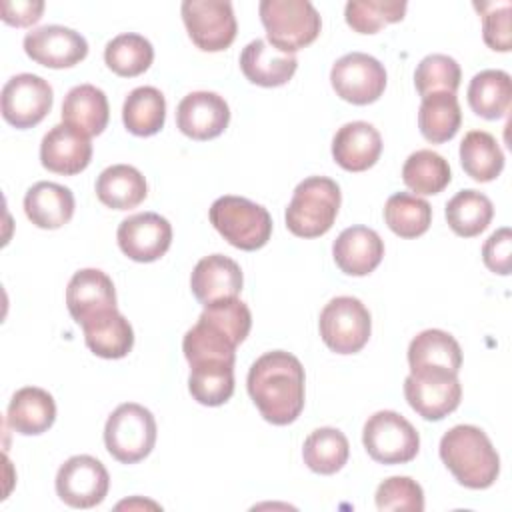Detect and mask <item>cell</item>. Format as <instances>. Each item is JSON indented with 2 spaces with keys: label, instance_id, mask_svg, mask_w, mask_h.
I'll list each match as a JSON object with an SVG mask.
<instances>
[{
  "label": "cell",
  "instance_id": "28",
  "mask_svg": "<svg viewBox=\"0 0 512 512\" xmlns=\"http://www.w3.org/2000/svg\"><path fill=\"white\" fill-rule=\"evenodd\" d=\"M148 194V184L142 172L130 164H114L96 178L98 200L114 210L136 208Z\"/></svg>",
  "mask_w": 512,
  "mask_h": 512
},
{
  "label": "cell",
  "instance_id": "41",
  "mask_svg": "<svg viewBox=\"0 0 512 512\" xmlns=\"http://www.w3.org/2000/svg\"><path fill=\"white\" fill-rule=\"evenodd\" d=\"M460 66L452 56L446 54H428L420 60L414 72V84L422 98L436 94V92H448L456 94L460 86Z\"/></svg>",
  "mask_w": 512,
  "mask_h": 512
},
{
  "label": "cell",
  "instance_id": "36",
  "mask_svg": "<svg viewBox=\"0 0 512 512\" xmlns=\"http://www.w3.org/2000/svg\"><path fill=\"white\" fill-rule=\"evenodd\" d=\"M188 390L198 404L222 406L234 394V364H228V362L190 364Z\"/></svg>",
  "mask_w": 512,
  "mask_h": 512
},
{
  "label": "cell",
  "instance_id": "22",
  "mask_svg": "<svg viewBox=\"0 0 512 512\" xmlns=\"http://www.w3.org/2000/svg\"><path fill=\"white\" fill-rule=\"evenodd\" d=\"M298 60L294 54H284L270 46L266 40H252L240 54L242 74L258 86L276 88L284 86L296 72Z\"/></svg>",
  "mask_w": 512,
  "mask_h": 512
},
{
  "label": "cell",
  "instance_id": "35",
  "mask_svg": "<svg viewBox=\"0 0 512 512\" xmlns=\"http://www.w3.org/2000/svg\"><path fill=\"white\" fill-rule=\"evenodd\" d=\"M350 444L338 428H318L304 440V464L316 474H336L348 462Z\"/></svg>",
  "mask_w": 512,
  "mask_h": 512
},
{
  "label": "cell",
  "instance_id": "46",
  "mask_svg": "<svg viewBox=\"0 0 512 512\" xmlns=\"http://www.w3.org/2000/svg\"><path fill=\"white\" fill-rule=\"evenodd\" d=\"M44 2L42 0H4L2 2V20L10 26L24 28L36 24L42 18Z\"/></svg>",
  "mask_w": 512,
  "mask_h": 512
},
{
  "label": "cell",
  "instance_id": "11",
  "mask_svg": "<svg viewBox=\"0 0 512 512\" xmlns=\"http://www.w3.org/2000/svg\"><path fill=\"white\" fill-rule=\"evenodd\" d=\"M330 82L342 100L356 106H366L384 94L386 70L374 56L350 52L334 62Z\"/></svg>",
  "mask_w": 512,
  "mask_h": 512
},
{
  "label": "cell",
  "instance_id": "37",
  "mask_svg": "<svg viewBox=\"0 0 512 512\" xmlns=\"http://www.w3.org/2000/svg\"><path fill=\"white\" fill-rule=\"evenodd\" d=\"M402 180L416 196L440 194L452 180L450 164L434 150H416L402 166Z\"/></svg>",
  "mask_w": 512,
  "mask_h": 512
},
{
  "label": "cell",
  "instance_id": "29",
  "mask_svg": "<svg viewBox=\"0 0 512 512\" xmlns=\"http://www.w3.org/2000/svg\"><path fill=\"white\" fill-rule=\"evenodd\" d=\"M512 100V80L504 70H482L468 86V104L474 114L486 120L506 116Z\"/></svg>",
  "mask_w": 512,
  "mask_h": 512
},
{
  "label": "cell",
  "instance_id": "25",
  "mask_svg": "<svg viewBox=\"0 0 512 512\" xmlns=\"http://www.w3.org/2000/svg\"><path fill=\"white\" fill-rule=\"evenodd\" d=\"M108 118V98L100 88L92 84L74 86L62 102L64 124L80 130L88 138L102 134L108 124Z\"/></svg>",
  "mask_w": 512,
  "mask_h": 512
},
{
  "label": "cell",
  "instance_id": "13",
  "mask_svg": "<svg viewBox=\"0 0 512 512\" xmlns=\"http://www.w3.org/2000/svg\"><path fill=\"white\" fill-rule=\"evenodd\" d=\"M52 86L36 74H16L2 88V116L20 130L40 124L52 108Z\"/></svg>",
  "mask_w": 512,
  "mask_h": 512
},
{
  "label": "cell",
  "instance_id": "24",
  "mask_svg": "<svg viewBox=\"0 0 512 512\" xmlns=\"http://www.w3.org/2000/svg\"><path fill=\"white\" fill-rule=\"evenodd\" d=\"M24 212L38 228H62L74 214V194L56 182H36L24 196Z\"/></svg>",
  "mask_w": 512,
  "mask_h": 512
},
{
  "label": "cell",
  "instance_id": "39",
  "mask_svg": "<svg viewBox=\"0 0 512 512\" xmlns=\"http://www.w3.org/2000/svg\"><path fill=\"white\" fill-rule=\"evenodd\" d=\"M152 60H154V48L150 40L134 32H124L114 36L104 48L106 66L122 78L140 76L150 68Z\"/></svg>",
  "mask_w": 512,
  "mask_h": 512
},
{
  "label": "cell",
  "instance_id": "14",
  "mask_svg": "<svg viewBox=\"0 0 512 512\" xmlns=\"http://www.w3.org/2000/svg\"><path fill=\"white\" fill-rule=\"evenodd\" d=\"M120 250L134 262H154L172 244L170 222L156 212H140L124 218L116 232Z\"/></svg>",
  "mask_w": 512,
  "mask_h": 512
},
{
  "label": "cell",
  "instance_id": "42",
  "mask_svg": "<svg viewBox=\"0 0 512 512\" xmlns=\"http://www.w3.org/2000/svg\"><path fill=\"white\" fill-rule=\"evenodd\" d=\"M374 498H376L378 510H406V512H422L424 510L422 486L408 476L386 478L376 488Z\"/></svg>",
  "mask_w": 512,
  "mask_h": 512
},
{
  "label": "cell",
  "instance_id": "8",
  "mask_svg": "<svg viewBox=\"0 0 512 512\" xmlns=\"http://www.w3.org/2000/svg\"><path fill=\"white\" fill-rule=\"evenodd\" d=\"M320 336L336 354L360 352L372 332L368 308L354 296H336L320 312Z\"/></svg>",
  "mask_w": 512,
  "mask_h": 512
},
{
  "label": "cell",
  "instance_id": "3",
  "mask_svg": "<svg viewBox=\"0 0 512 512\" xmlns=\"http://www.w3.org/2000/svg\"><path fill=\"white\" fill-rule=\"evenodd\" d=\"M340 186L326 176L304 178L286 208V226L298 238H318L326 234L340 210Z\"/></svg>",
  "mask_w": 512,
  "mask_h": 512
},
{
  "label": "cell",
  "instance_id": "2",
  "mask_svg": "<svg viewBox=\"0 0 512 512\" xmlns=\"http://www.w3.org/2000/svg\"><path fill=\"white\" fill-rule=\"evenodd\" d=\"M440 458L458 484L472 490L490 488L500 474L496 448L490 438L472 424H458L442 436Z\"/></svg>",
  "mask_w": 512,
  "mask_h": 512
},
{
  "label": "cell",
  "instance_id": "4",
  "mask_svg": "<svg viewBox=\"0 0 512 512\" xmlns=\"http://www.w3.org/2000/svg\"><path fill=\"white\" fill-rule=\"evenodd\" d=\"M258 10L270 46L284 54L298 52L320 34V14L308 0H262Z\"/></svg>",
  "mask_w": 512,
  "mask_h": 512
},
{
  "label": "cell",
  "instance_id": "31",
  "mask_svg": "<svg viewBox=\"0 0 512 512\" xmlns=\"http://www.w3.org/2000/svg\"><path fill=\"white\" fill-rule=\"evenodd\" d=\"M236 342L212 324L206 318H198V322L184 334L182 352L188 364L198 362H228L234 364L236 358Z\"/></svg>",
  "mask_w": 512,
  "mask_h": 512
},
{
  "label": "cell",
  "instance_id": "38",
  "mask_svg": "<svg viewBox=\"0 0 512 512\" xmlns=\"http://www.w3.org/2000/svg\"><path fill=\"white\" fill-rule=\"evenodd\" d=\"M384 220L400 238H418L432 224L430 204L410 192H396L384 204Z\"/></svg>",
  "mask_w": 512,
  "mask_h": 512
},
{
  "label": "cell",
  "instance_id": "26",
  "mask_svg": "<svg viewBox=\"0 0 512 512\" xmlns=\"http://www.w3.org/2000/svg\"><path fill=\"white\" fill-rule=\"evenodd\" d=\"M82 332L86 346L100 358H124L134 346V330L118 308L84 322Z\"/></svg>",
  "mask_w": 512,
  "mask_h": 512
},
{
  "label": "cell",
  "instance_id": "34",
  "mask_svg": "<svg viewBox=\"0 0 512 512\" xmlns=\"http://www.w3.org/2000/svg\"><path fill=\"white\" fill-rule=\"evenodd\" d=\"M460 164L476 182H490L504 168V154L490 132L472 130L460 142Z\"/></svg>",
  "mask_w": 512,
  "mask_h": 512
},
{
  "label": "cell",
  "instance_id": "20",
  "mask_svg": "<svg viewBox=\"0 0 512 512\" xmlns=\"http://www.w3.org/2000/svg\"><path fill=\"white\" fill-rule=\"evenodd\" d=\"M336 266L348 276H366L378 268L384 256V242L368 226H350L332 244Z\"/></svg>",
  "mask_w": 512,
  "mask_h": 512
},
{
  "label": "cell",
  "instance_id": "16",
  "mask_svg": "<svg viewBox=\"0 0 512 512\" xmlns=\"http://www.w3.org/2000/svg\"><path fill=\"white\" fill-rule=\"evenodd\" d=\"M228 122L230 108L216 92H190L176 108V126L192 140H212L228 128Z\"/></svg>",
  "mask_w": 512,
  "mask_h": 512
},
{
  "label": "cell",
  "instance_id": "17",
  "mask_svg": "<svg viewBox=\"0 0 512 512\" xmlns=\"http://www.w3.org/2000/svg\"><path fill=\"white\" fill-rule=\"evenodd\" d=\"M66 306L76 324L116 310V290L110 276L98 268L78 270L66 288Z\"/></svg>",
  "mask_w": 512,
  "mask_h": 512
},
{
  "label": "cell",
  "instance_id": "9",
  "mask_svg": "<svg viewBox=\"0 0 512 512\" xmlns=\"http://www.w3.org/2000/svg\"><path fill=\"white\" fill-rule=\"evenodd\" d=\"M404 396L410 408L424 420H442L460 406L462 386L458 374L448 370H416L404 380Z\"/></svg>",
  "mask_w": 512,
  "mask_h": 512
},
{
  "label": "cell",
  "instance_id": "32",
  "mask_svg": "<svg viewBox=\"0 0 512 512\" xmlns=\"http://www.w3.org/2000/svg\"><path fill=\"white\" fill-rule=\"evenodd\" d=\"M166 120V100L154 86L134 88L122 106V122L134 136H154Z\"/></svg>",
  "mask_w": 512,
  "mask_h": 512
},
{
  "label": "cell",
  "instance_id": "18",
  "mask_svg": "<svg viewBox=\"0 0 512 512\" xmlns=\"http://www.w3.org/2000/svg\"><path fill=\"white\" fill-rule=\"evenodd\" d=\"M92 160V144L86 134L68 126H52L40 144V162L54 174L74 176L82 172Z\"/></svg>",
  "mask_w": 512,
  "mask_h": 512
},
{
  "label": "cell",
  "instance_id": "40",
  "mask_svg": "<svg viewBox=\"0 0 512 512\" xmlns=\"http://www.w3.org/2000/svg\"><path fill=\"white\" fill-rule=\"evenodd\" d=\"M408 4L400 0H350L344 8L346 24L360 34H376L388 24L400 22Z\"/></svg>",
  "mask_w": 512,
  "mask_h": 512
},
{
  "label": "cell",
  "instance_id": "21",
  "mask_svg": "<svg viewBox=\"0 0 512 512\" xmlns=\"http://www.w3.org/2000/svg\"><path fill=\"white\" fill-rule=\"evenodd\" d=\"M382 154L380 132L362 120L348 122L334 134L332 156L334 162L348 172H364L372 168Z\"/></svg>",
  "mask_w": 512,
  "mask_h": 512
},
{
  "label": "cell",
  "instance_id": "12",
  "mask_svg": "<svg viewBox=\"0 0 512 512\" xmlns=\"http://www.w3.org/2000/svg\"><path fill=\"white\" fill-rule=\"evenodd\" d=\"M110 488V476L104 464L88 454L68 458L56 474V494L72 508L98 506Z\"/></svg>",
  "mask_w": 512,
  "mask_h": 512
},
{
  "label": "cell",
  "instance_id": "1",
  "mask_svg": "<svg viewBox=\"0 0 512 512\" xmlns=\"http://www.w3.org/2000/svg\"><path fill=\"white\" fill-rule=\"evenodd\" d=\"M248 394L260 416L274 424H292L304 408V368L284 350L262 354L248 372Z\"/></svg>",
  "mask_w": 512,
  "mask_h": 512
},
{
  "label": "cell",
  "instance_id": "15",
  "mask_svg": "<svg viewBox=\"0 0 512 512\" xmlns=\"http://www.w3.org/2000/svg\"><path fill=\"white\" fill-rule=\"evenodd\" d=\"M24 52L40 66L70 68L86 58L88 42L72 28L50 24L24 36Z\"/></svg>",
  "mask_w": 512,
  "mask_h": 512
},
{
  "label": "cell",
  "instance_id": "19",
  "mask_svg": "<svg viewBox=\"0 0 512 512\" xmlns=\"http://www.w3.org/2000/svg\"><path fill=\"white\" fill-rule=\"evenodd\" d=\"M242 270L238 262L224 254H210L198 260L190 276V288L202 306L238 298L242 290Z\"/></svg>",
  "mask_w": 512,
  "mask_h": 512
},
{
  "label": "cell",
  "instance_id": "6",
  "mask_svg": "<svg viewBox=\"0 0 512 512\" xmlns=\"http://www.w3.org/2000/svg\"><path fill=\"white\" fill-rule=\"evenodd\" d=\"M104 444L108 454L122 464L144 460L156 444V420L136 402L120 404L106 420Z\"/></svg>",
  "mask_w": 512,
  "mask_h": 512
},
{
  "label": "cell",
  "instance_id": "43",
  "mask_svg": "<svg viewBox=\"0 0 512 512\" xmlns=\"http://www.w3.org/2000/svg\"><path fill=\"white\" fill-rule=\"evenodd\" d=\"M200 316L216 324L220 330H224L236 344L244 342L252 326V314L248 306L238 298H228V300L208 304L204 306Z\"/></svg>",
  "mask_w": 512,
  "mask_h": 512
},
{
  "label": "cell",
  "instance_id": "44",
  "mask_svg": "<svg viewBox=\"0 0 512 512\" xmlns=\"http://www.w3.org/2000/svg\"><path fill=\"white\" fill-rule=\"evenodd\" d=\"M476 8L482 14V36L488 48L508 52L510 40V2H480Z\"/></svg>",
  "mask_w": 512,
  "mask_h": 512
},
{
  "label": "cell",
  "instance_id": "30",
  "mask_svg": "<svg viewBox=\"0 0 512 512\" xmlns=\"http://www.w3.org/2000/svg\"><path fill=\"white\" fill-rule=\"evenodd\" d=\"M462 124V112L456 94L436 92L422 98L418 110V128L420 134L432 142L442 144L456 136Z\"/></svg>",
  "mask_w": 512,
  "mask_h": 512
},
{
  "label": "cell",
  "instance_id": "5",
  "mask_svg": "<svg viewBox=\"0 0 512 512\" xmlns=\"http://www.w3.org/2000/svg\"><path fill=\"white\" fill-rule=\"evenodd\" d=\"M210 222L218 234L240 250L262 248L272 234L268 210L242 196H220L210 206Z\"/></svg>",
  "mask_w": 512,
  "mask_h": 512
},
{
  "label": "cell",
  "instance_id": "45",
  "mask_svg": "<svg viewBox=\"0 0 512 512\" xmlns=\"http://www.w3.org/2000/svg\"><path fill=\"white\" fill-rule=\"evenodd\" d=\"M482 260L494 274H510L512 270V232L510 228H500L490 234L482 246Z\"/></svg>",
  "mask_w": 512,
  "mask_h": 512
},
{
  "label": "cell",
  "instance_id": "23",
  "mask_svg": "<svg viewBox=\"0 0 512 512\" xmlns=\"http://www.w3.org/2000/svg\"><path fill=\"white\" fill-rule=\"evenodd\" d=\"M56 420V402L50 392L38 386H24L14 392L6 422L8 426L24 436H36L46 432Z\"/></svg>",
  "mask_w": 512,
  "mask_h": 512
},
{
  "label": "cell",
  "instance_id": "10",
  "mask_svg": "<svg viewBox=\"0 0 512 512\" xmlns=\"http://www.w3.org/2000/svg\"><path fill=\"white\" fill-rule=\"evenodd\" d=\"M182 20L190 40L204 52L226 50L236 38V16L226 0H184Z\"/></svg>",
  "mask_w": 512,
  "mask_h": 512
},
{
  "label": "cell",
  "instance_id": "27",
  "mask_svg": "<svg viewBox=\"0 0 512 512\" xmlns=\"http://www.w3.org/2000/svg\"><path fill=\"white\" fill-rule=\"evenodd\" d=\"M408 364L410 372L436 368L458 374L462 366V350L452 334L428 328L412 338L408 346Z\"/></svg>",
  "mask_w": 512,
  "mask_h": 512
},
{
  "label": "cell",
  "instance_id": "7",
  "mask_svg": "<svg viewBox=\"0 0 512 512\" xmlns=\"http://www.w3.org/2000/svg\"><path fill=\"white\" fill-rule=\"evenodd\" d=\"M362 444L368 456L380 464H406L416 458L420 436L402 414L380 410L366 420Z\"/></svg>",
  "mask_w": 512,
  "mask_h": 512
},
{
  "label": "cell",
  "instance_id": "33",
  "mask_svg": "<svg viewBox=\"0 0 512 512\" xmlns=\"http://www.w3.org/2000/svg\"><path fill=\"white\" fill-rule=\"evenodd\" d=\"M494 216L490 198L478 190H460L446 204V222L462 238H474L488 228Z\"/></svg>",
  "mask_w": 512,
  "mask_h": 512
}]
</instances>
